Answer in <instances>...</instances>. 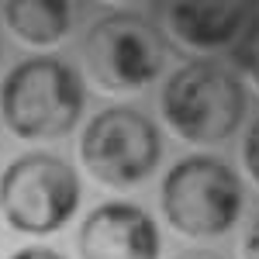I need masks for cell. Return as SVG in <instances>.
<instances>
[{"label":"cell","instance_id":"obj_1","mask_svg":"<svg viewBox=\"0 0 259 259\" xmlns=\"http://www.w3.org/2000/svg\"><path fill=\"white\" fill-rule=\"evenodd\" d=\"M83 80L62 56H28L0 83V118L24 142H52L76 128Z\"/></svg>","mask_w":259,"mask_h":259},{"label":"cell","instance_id":"obj_3","mask_svg":"<svg viewBox=\"0 0 259 259\" xmlns=\"http://www.w3.org/2000/svg\"><path fill=\"white\" fill-rule=\"evenodd\" d=\"M169 228L187 239H221L245 214V183L218 156H183L159 183Z\"/></svg>","mask_w":259,"mask_h":259},{"label":"cell","instance_id":"obj_2","mask_svg":"<svg viewBox=\"0 0 259 259\" xmlns=\"http://www.w3.org/2000/svg\"><path fill=\"white\" fill-rule=\"evenodd\" d=\"M245 83L214 59L183 62L162 83L159 114L190 145H221L245 121Z\"/></svg>","mask_w":259,"mask_h":259},{"label":"cell","instance_id":"obj_6","mask_svg":"<svg viewBox=\"0 0 259 259\" xmlns=\"http://www.w3.org/2000/svg\"><path fill=\"white\" fill-rule=\"evenodd\" d=\"M80 162L104 187H114V190L139 187L159 169L162 132L142 107L111 104L97 111L83 128Z\"/></svg>","mask_w":259,"mask_h":259},{"label":"cell","instance_id":"obj_9","mask_svg":"<svg viewBox=\"0 0 259 259\" xmlns=\"http://www.w3.org/2000/svg\"><path fill=\"white\" fill-rule=\"evenodd\" d=\"M4 21L21 41L49 49V45H59L73 31L76 11L66 0H45V4L28 0V4H4Z\"/></svg>","mask_w":259,"mask_h":259},{"label":"cell","instance_id":"obj_5","mask_svg":"<svg viewBox=\"0 0 259 259\" xmlns=\"http://www.w3.org/2000/svg\"><path fill=\"white\" fill-rule=\"evenodd\" d=\"M83 187L56 152H24L0 173V214L21 235H52L80 211Z\"/></svg>","mask_w":259,"mask_h":259},{"label":"cell","instance_id":"obj_10","mask_svg":"<svg viewBox=\"0 0 259 259\" xmlns=\"http://www.w3.org/2000/svg\"><path fill=\"white\" fill-rule=\"evenodd\" d=\"M232 62L252 87H259V14L245 24L239 41L232 45Z\"/></svg>","mask_w":259,"mask_h":259},{"label":"cell","instance_id":"obj_13","mask_svg":"<svg viewBox=\"0 0 259 259\" xmlns=\"http://www.w3.org/2000/svg\"><path fill=\"white\" fill-rule=\"evenodd\" d=\"M7 259H66L59 252V249H52V245H24V249H18L14 256Z\"/></svg>","mask_w":259,"mask_h":259},{"label":"cell","instance_id":"obj_8","mask_svg":"<svg viewBox=\"0 0 259 259\" xmlns=\"http://www.w3.org/2000/svg\"><path fill=\"white\" fill-rule=\"evenodd\" d=\"M156 18L194 52H218L239 41L249 24V4H162Z\"/></svg>","mask_w":259,"mask_h":259},{"label":"cell","instance_id":"obj_15","mask_svg":"<svg viewBox=\"0 0 259 259\" xmlns=\"http://www.w3.org/2000/svg\"><path fill=\"white\" fill-rule=\"evenodd\" d=\"M4 59H7V45H4V35H0V69H4Z\"/></svg>","mask_w":259,"mask_h":259},{"label":"cell","instance_id":"obj_7","mask_svg":"<svg viewBox=\"0 0 259 259\" xmlns=\"http://www.w3.org/2000/svg\"><path fill=\"white\" fill-rule=\"evenodd\" d=\"M80 259H159L162 235L156 218L132 200L97 204L76 232Z\"/></svg>","mask_w":259,"mask_h":259},{"label":"cell","instance_id":"obj_14","mask_svg":"<svg viewBox=\"0 0 259 259\" xmlns=\"http://www.w3.org/2000/svg\"><path fill=\"white\" fill-rule=\"evenodd\" d=\"M177 259H225V256L207 252V249H190V252H183V256H177Z\"/></svg>","mask_w":259,"mask_h":259},{"label":"cell","instance_id":"obj_12","mask_svg":"<svg viewBox=\"0 0 259 259\" xmlns=\"http://www.w3.org/2000/svg\"><path fill=\"white\" fill-rule=\"evenodd\" d=\"M239 256L242 259H259V211L252 214V221H249V225H245V232H242Z\"/></svg>","mask_w":259,"mask_h":259},{"label":"cell","instance_id":"obj_4","mask_svg":"<svg viewBox=\"0 0 259 259\" xmlns=\"http://www.w3.org/2000/svg\"><path fill=\"white\" fill-rule=\"evenodd\" d=\"M80 56L100 90L139 94L159 80L169 49L152 18L139 11H107L87 28Z\"/></svg>","mask_w":259,"mask_h":259},{"label":"cell","instance_id":"obj_11","mask_svg":"<svg viewBox=\"0 0 259 259\" xmlns=\"http://www.w3.org/2000/svg\"><path fill=\"white\" fill-rule=\"evenodd\" d=\"M242 166H245V173L252 177V183L259 187V118L249 124V132H245V139H242Z\"/></svg>","mask_w":259,"mask_h":259}]
</instances>
